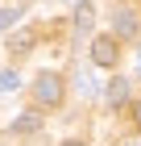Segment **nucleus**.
Instances as JSON below:
<instances>
[{
  "label": "nucleus",
  "instance_id": "1",
  "mask_svg": "<svg viewBox=\"0 0 141 146\" xmlns=\"http://www.w3.org/2000/svg\"><path fill=\"white\" fill-rule=\"evenodd\" d=\"M33 100L42 104V109H54V104H62V79H58L54 71H42V75L33 79Z\"/></svg>",
  "mask_w": 141,
  "mask_h": 146
},
{
  "label": "nucleus",
  "instance_id": "2",
  "mask_svg": "<svg viewBox=\"0 0 141 146\" xmlns=\"http://www.w3.org/2000/svg\"><path fill=\"white\" fill-rule=\"evenodd\" d=\"M91 63H96V67H116L120 63V46H116V38H96V42H91Z\"/></svg>",
  "mask_w": 141,
  "mask_h": 146
},
{
  "label": "nucleus",
  "instance_id": "3",
  "mask_svg": "<svg viewBox=\"0 0 141 146\" xmlns=\"http://www.w3.org/2000/svg\"><path fill=\"white\" fill-rule=\"evenodd\" d=\"M112 29H116V38H137V17H133V9H116L112 13Z\"/></svg>",
  "mask_w": 141,
  "mask_h": 146
},
{
  "label": "nucleus",
  "instance_id": "4",
  "mask_svg": "<svg viewBox=\"0 0 141 146\" xmlns=\"http://www.w3.org/2000/svg\"><path fill=\"white\" fill-rule=\"evenodd\" d=\"M91 25H96V9L87 0H75V38H87Z\"/></svg>",
  "mask_w": 141,
  "mask_h": 146
},
{
  "label": "nucleus",
  "instance_id": "5",
  "mask_svg": "<svg viewBox=\"0 0 141 146\" xmlns=\"http://www.w3.org/2000/svg\"><path fill=\"white\" fill-rule=\"evenodd\" d=\"M108 104H112V109L129 104V79H112V84H108Z\"/></svg>",
  "mask_w": 141,
  "mask_h": 146
},
{
  "label": "nucleus",
  "instance_id": "6",
  "mask_svg": "<svg viewBox=\"0 0 141 146\" xmlns=\"http://www.w3.org/2000/svg\"><path fill=\"white\" fill-rule=\"evenodd\" d=\"M37 125H42L37 113H21V117H12V134H33Z\"/></svg>",
  "mask_w": 141,
  "mask_h": 146
},
{
  "label": "nucleus",
  "instance_id": "7",
  "mask_svg": "<svg viewBox=\"0 0 141 146\" xmlns=\"http://www.w3.org/2000/svg\"><path fill=\"white\" fill-rule=\"evenodd\" d=\"M29 46H33V34H29V29H21V34L9 38V50H12V54H25Z\"/></svg>",
  "mask_w": 141,
  "mask_h": 146
},
{
  "label": "nucleus",
  "instance_id": "8",
  "mask_svg": "<svg viewBox=\"0 0 141 146\" xmlns=\"http://www.w3.org/2000/svg\"><path fill=\"white\" fill-rule=\"evenodd\" d=\"M21 13H25V9H17V4H9V9H0V29H12V25L21 21Z\"/></svg>",
  "mask_w": 141,
  "mask_h": 146
},
{
  "label": "nucleus",
  "instance_id": "9",
  "mask_svg": "<svg viewBox=\"0 0 141 146\" xmlns=\"http://www.w3.org/2000/svg\"><path fill=\"white\" fill-rule=\"evenodd\" d=\"M17 84H21V79H17V71H0V92H12Z\"/></svg>",
  "mask_w": 141,
  "mask_h": 146
},
{
  "label": "nucleus",
  "instance_id": "10",
  "mask_svg": "<svg viewBox=\"0 0 141 146\" xmlns=\"http://www.w3.org/2000/svg\"><path fill=\"white\" fill-rule=\"evenodd\" d=\"M133 117H137V129H141V96H137V104H133Z\"/></svg>",
  "mask_w": 141,
  "mask_h": 146
},
{
  "label": "nucleus",
  "instance_id": "11",
  "mask_svg": "<svg viewBox=\"0 0 141 146\" xmlns=\"http://www.w3.org/2000/svg\"><path fill=\"white\" fill-rule=\"evenodd\" d=\"M137 75H141V58H137Z\"/></svg>",
  "mask_w": 141,
  "mask_h": 146
},
{
  "label": "nucleus",
  "instance_id": "12",
  "mask_svg": "<svg viewBox=\"0 0 141 146\" xmlns=\"http://www.w3.org/2000/svg\"><path fill=\"white\" fill-rule=\"evenodd\" d=\"M62 146H79V142H62Z\"/></svg>",
  "mask_w": 141,
  "mask_h": 146
},
{
  "label": "nucleus",
  "instance_id": "13",
  "mask_svg": "<svg viewBox=\"0 0 141 146\" xmlns=\"http://www.w3.org/2000/svg\"><path fill=\"white\" fill-rule=\"evenodd\" d=\"M125 146H141V142H125Z\"/></svg>",
  "mask_w": 141,
  "mask_h": 146
}]
</instances>
